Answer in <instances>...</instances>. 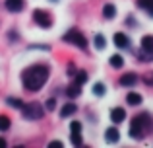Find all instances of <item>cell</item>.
Wrapping results in <instances>:
<instances>
[{
    "label": "cell",
    "instance_id": "obj_22",
    "mask_svg": "<svg viewBox=\"0 0 153 148\" xmlns=\"http://www.w3.org/2000/svg\"><path fill=\"white\" fill-rule=\"evenodd\" d=\"M105 92H107V86H105L103 82L93 84V94L97 95V98H103V95H105Z\"/></svg>",
    "mask_w": 153,
    "mask_h": 148
},
{
    "label": "cell",
    "instance_id": "obj_9",
    "mask_svg": "<svg viewBox=\"0 0 153 148\" xmlns=\"http://www.w3.org/2000/svg\"><path fill=\"white\" fill-rule=\"evenodd\" d=\"M112 41H114V45L118 47V49H128L130 47V37H128L126 33H114V37H112Z\"/></svg>",
    "mask_w": 153,
    "mask_h": 148
},
{
    "label": "cell",
    "instance_id": "obj_31",
    "mask_svg": "<svg viewBox=\"0 0 153 148\" xmlns=\"http://www.w3.org/2000/svg\"><path fill=\"white\" fill-rule=\"evenodd\" d=\"M6 146V140H4V138H0V148H4Z\"/></svg>",
    "mask_w": 153,
    "mask_h": 148
},
{
    "label": "cell",
    "instance_id": "obj_4",
    "mask_svg": "<svg viewBox=\"0 0 153 148\" xmlns=\"http://www.w3.org/2000/svg\"><path fill=\"white\" fill-rule=\"evenodd\" d=\"M22 113L23 117L27 119V121H41L43 115H45V107L41 105V103H27V105L22 107Z\"/></svg>",
    "mask_w": 153,
    "mask_h": 148
},
{
    "label": "cell",
    "instance_id": "obj_26",
    "mask_svg": "<svg viewBox=\"0 0 153 148\" xmlns=\"http://www.w3.org/2000/svg\"><path fill=\"white\" fill-rule=\"evenodd\" d=\"M82 129H83V127H82L79 121H72L70 123V133H82Z\"/></svg>",
    "mask_w": 153,
    "mask_h": 148
},
{
    "label": "cell",
    "instance_id": "obj_29",
    "mask_svg": "<svg viewBox=\"0 0 153 148\" xmlns=\"http://www.w3.org/2000/svg\"><path fill=\"white\" fill-rule=\"evenodd\" d=\"M126 23H128V26H136V20L132 18V16H128V18H126Z\"/></svg>",
    "mask_w": 153,
    "mask_h": 148
},
{
    "label": "cell",
    "instance_id": "obj_17",
    "mask_svg": "<svg viewBox=\"0 0 153 148\" xmlns=\"http://www.w3.org/2000/svg\"><path fill=\"white\" fill-rule=\"evenodd\" d=\"M140 49H143V51H153V35H143Z\"/></svg>",
    "mask_w": 153,
    "mask_h": 148
},
{
    "label": "cell",
    "instance_id": "obj_25",
    "mask_svg": "<svg viewBox=\"0 0 153 148\" xmlns=\"http://www.w3.org/2000/svg\"><path fill=\"white\" fill-rule=\"evenodd\" d=\"M142 82L146 84V86L153 88V72H147V74H143V76H142Z\"/></svg>",
    "mask_w": 153,
    "mask_h": 148
},
{
    "label": "cell",
    "instance_id": "obj_23",
    "mask_svg": "<svg viewBox=\"0 0 153 148\" xmlns=\"http://www.w3.org/2000/svg\"><path fill=\"white\" fill-rule=\"evenodd\" d=\"M10 125H12L10 117H8V115H0V131H2V133H6V131L10 129Z\"/></svg>",
    "mask_w": 153,
    "mask_h": 148
},
{
    "label": "cell",
    "instance_id": "obj_7",
    "mask_svg": "<svg viewBox=\"0 0 153 148\" xmlns=\"http://www.w3.org/2000/svg\"><path fill=\"white\" fill-rule=\"evenodd\" d=\"M4 6H6V10L12 12V14H19V12L25 8V0H6Z\"/></svg>",
    "mask_w": 153,
    "mask_h": 148
},
{
    "label": "cell",
    "instance_id": "obj_1",
    "mask_svg": "<svg viewBox=\"0 0 153 148\" xmlns=\"http://www.w3.org/2000/svg\"><path fill=\"white\" fill-rule=\"evenodd\" d=\"M49 66L47 65H31L22 72V84L27 92H39L49 80Z\"/></svg>",
    "mask_w": 153,
    "mask_h": 148
},
{
    "label": "cell",
    "instance_id": "obj_5",
    "mask_svg": "<svg viewBox=\"0 0 153 148\" xmlns=\"http://www.w3.org/2000/svg\"><path fill=\"white\" fill-rule=\"evenodd\" d=\"M33 22L37 23L39 27H43V29H49L52 26V18L49 12L41 10V8H37V10H33Z\"/></svg>",
    "mask_w": 153,
    "mask_h": 148
},
{
    "label": "cell",
    "instance_id": "obj_32",
    "mask_svg": "<svg viewBox=\"0 0 153 148\" xmlns=\"http://www.w3.org/2000/svg\"><path fill=\"white\" fill-rule=\"evenodd\" d=\"M51 2H58V0H51Z\"/></svg>",
    "mask_w": 153,
    "mask_h": 148
},
{
    "label": "cell",
    "instance_id": "obj_12",
    "mask_svg": "<svg viewBox=\"0 0 153 148\" xmlns=\"http://www.w3.org/2000/svg\"><path fill=\"white\" fill-rule=\"evenodd\" d=\"M142 95L140 94H136V92H128V95H126V103L128 105H132V107H138V105H142Z\"/></svg>",
    "mask_w": 153,
    "mask_h": 148
},
{
    "label": "cell",
    "instance_id": "obj_8",
    "mask_svg": "<svg viewBox=\"0 0 153 148\" xmlns=\"http://www.w3.org/2000/svg\"><path fill=\"white\" fill-rule=\"evenodd\" d=\"M124 119H126V109L124 107H112L111 109V121L114 125H120Z\"/></svg>",
    "mask_w": 153,
    "mask_h": 148
},
{
    "label": "cell",
    "instance_id": "obj_14",
    "mask_svg": "<svg viewBox=\"0 0 153 148\" xmlns=\"http://www.w3.org/2000/svg\"><path fill=\"white\" fill-rule=\"evenodd\" d=\"M138 8H142L143 12H147V16L153 18V0H136Z\"/></svg>",
    "mask_w": 153,
    "mask_h": 148
},
{
    "label": "cell",
    "instance_id": "obj_30",
    "mask_svg": "<svg viewBox=\"0 0 153 148\" xmlns=\"http://www.w3.org/2000/svg\"><path fill=\"white\" fill-rule=\"evenodd\" d=\"M10 39H12V41H16V39H19V35L16 33L14 29H12V31H10Z\"/></svg>",
    "mask_w": 153,
    "mask_h": 148
},
{
    "label": "cell",
    "instance_id": "obj_20",
    "mask_svg": "<svg viewBox=\"0 0 153 148\" xmlns=\"http://www.w3.org/2000/svg\"><path fill=\"white\" fill-rule=\"evenodd\" d=\"M87 78H89V76H87V72L85 70H76V74H74V82H78V84H85L87 82Z\"/></svg>",
    "mask_w": 153,
    "mask_h": 148
},
{
    "label": "cell",
    "instance_id": "obj_27",
    "mask_svg": "<svg viewBox=\"0 0 153 148\" xmlns=\"http://www.w3.org/2000/svg\"><path fill=\"white\" fill-rule=\"evenodd\" d=\"M45 109H47V111H54V109H56V99H54V98H49V99L45 101Z\"/></svg>",
    "mask_w": 153,
    "mask_h": 148
},
{
    "label": "cell",
    "instance_id": "obj_2",
    "mask_svg": "<svg viewBox=\"0 0 153 148\" xmlns=\"http://www.w3.org/2000/svg\"><path fill=\"white\" fill-rule=\"evenodd\" d=\"M151 133H153V117L147 113V111H142V113H138L134 119H132L130 131H128L130 138L142 140V138H146L147 134H151Z\"/></svg>",
    "mask_w": 153,
    "mask_h": 148
},
{
    "label": "cell",
    "instance_id": "obj_16",
    "mask_svg": "<svg viewBox=\"0 0 153 148\" xmlns=\"http://www.w3.org/2000/svg\"><path fill=\"white\" fill-rule=\"evenodd\" d=\"M138 61H140V62H151V61H153V51H143V49H140V51H138Z\"/></svg>",
    "mask_w": 153,
    "mask_h": 148
},
{
    "label": "cell",
    "instance_id": "obj_21",
    "mask_svg": "<svg viewBox=\"0 0 153 148\" xmlns=\"http://www.w3.org/2000/svg\"><path fill=\"white\" fill-rule=\"evenodd\" d=\"M6 103L10 107H14V109H22V107L25 105V103H23V99H19V98H8Z\"/></svg>",
    "mask_w": 153,
    "mask_h": 148
},
{
    "label": "cell",
    "instance_id": "obj_28",
    "mask_svg": "<svg viewBox=\"0 0 153 148\" xmlns=\"http://www.w3.org/2000/svg\"><path fill=\"white\" fill-rule=\"evenodd\" d=\"M64 144L60 140H52V142H49V148H62Z\"/></svg>",
    "mask_w": 153,
    "mask_h": 148
},
{
    "label": "cell",
    "instance_id": "obj_13",
    "mask_svg": "<svg viewBox=\"0 0 153 148\" xmlns=\"http://www.w3.org/2000/svg\"><path fill=\"white\" fill-rule=\"evenodd\" d=\"M82 94V84H78V82H74V84H70V86L66 88V95L68 98H78V95Z\"/></svg>",
    "mask_w": 153,
    "mask_h": 148
},
{
    "label": "cell",
    "instance_id": "obj_24",
    "mask_svg": "<svg viewBox=\"0 0 153 148\" xmlns=\"http://www.w3.org/2000/svg\"><path fill=\"white\" fill-rule=\"evenodd\" d=\"M70 142L74 146H82V133H70Z\"/></svg>",
    "mask_w": 153,
    "mask_h": 148
},
{
    "label": "cell",
    "instance_id": "obj_6",
    "mask_svg": "<svg viewBox=\"0 0 153 148\" xmlns=\"http://www.w3.org/2000/svg\"><path fill=\"white\" fill-rule=\"evenodd\" d=\"M138 74L136 72H126V74H122L120 76V80H118V84L122 88H132V86H136V84H138Z\"/></svg>",
    "mask_w": 153,
    "mask_h": 148
},
{
    "label": "cell",
    "instance_id": "obj_15",
    "mask_svg": "<svg viewBox=\"0 0 153 148\" xmlns=\"http://www.w3.org/2000/svg\"><path fill=\"white\" fill-rule=\"evenodd\" d=\"M116 16V6L114 4H105L103 6V18L105 20H114Z\"/></svg>",
    "mask_w": 153,
    "mask_h": 148
},
{
    "label": "cell",
    "instance_id": "obj_3",
    "mask_svg": "<svg viewBox=\"0 0 153 148\" xmlns=\"http://www.w3.org/2000/svg\"><path fill=\"white\" fill-rule=\"evenodd\" d=\"M62 41L70 43V45L78 47V49H82V51H85V49H87V39H85V35H83L79 29H76V27L68 29L66 33L62 35Z\"/></svg>",
    "mask_w": 153,
    "mask_h": 148
},
{
    "label": "cell",
    "instance_id": "obj_10",
    "mask_svg": "<svg viewBox=\"0 0 153 148\" xmlns=\"http://www.w3.org/2000/svg\"><path fill=\"white\" fill-rule=\"evenodd\" d=\"M105 140L108 142V144H116V142L120 140V133L116 127H108L107 131H105Z\"/></svg>",
    "mask_w": 153,
    "mask_h": 148
},
{
    "label": "cell",
    "instance_id": "obj_11",
    "mask_svg": "<svg viewBox=\"0 0 153 148\" xmlns=\"http://www.w3.org/2000/svg\"><path fill=\"white\" fill-rule=\"evenodd\" d=\"M76 111H78V105H76V103H64L62 109H60V117L68 119V117H72Z\"/></svg>",
    "mask_w": 153,
    "mask_h": 148
},
{
    "label": "cell",
    "instance_id": "obj_19",
    "mask_svg": "<svg viewBox=\"0 0 153 148\" xmlns=\"http://www.w3.org/2000/svg\"><path fill=\"white\" fill-rule=\"evenodd\" d=\"M93 45L97 47L99 51H103L105 47H107V39H105V35H101V33L95 35V37H93Z\"/></svg>",
    "mask_w": 153,
    "mask_h": 148
},
{
    "label": "cell",
    "instance_id": "obj_18",
    "mask_svg": "<svg viewBox=\"0 0 153 148\" xmlns=\"http://www.w3.org/2000/svg\"><path fill=\"white\" fill-rule=\"evenodd\" d=\"M108 62H111L112 68H122V66H124V59H122V55H112V57L108 59Z\"/></svg>",
    "mask_w": 153,
    "mask_h": 148
}]
</instances>
